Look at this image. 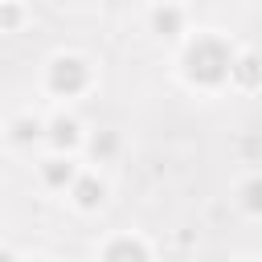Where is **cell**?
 Segmentation results:
<instances>
[{
    "mask_svg": "<svg viewBox=\"0 0 262 262\" xmlns=\"http://www.w3.org/2000/svg\"><path fill=\"white\" fill-rule=\"evenodd\" d=\"M221 66H225V57L217 45H205L201 53H192V74H201V78H217Z\"/></svg>",
    "mask_w": 262,
    "mask_h": 262,
    "instance_id": "6da1fadb",
    "label": "cell"
},
{
    "mask_svg": "<svg viewBox=\"0 0 262 262\" xmlns=\"http://www.w3.org/2000/svg\"><path fill=\"white\" fill-rule=\"evenodd\" d=\"M66 66H70V70H57V86H66V82H70V86H78V82H82V74L74 70V61H66Z\"/></svg>",
    "mask_w": 262,
    "mask_h": 262,
    "instance_id": "7a4b0ae2",
    "label": "cell"
},
{
    "mask_svg": "<svg viewBox=\"0 0 262 262\" xmlns=\"http://www.w3.org/2000/svg\"><path fill=\"white\" fill-rule=\"evenodd\" d=\"M111 262H139V250H135V246H119V250L111 254Z\"/></svg>",
    "mask_w": 262,
    "mask_h": 262,
    "instance_id": "3957f363",
    "label": "cell"
}]
</instances>
